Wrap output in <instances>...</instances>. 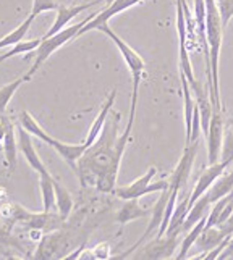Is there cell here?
<instances>
[{"label": "cell", "mask_w": 233, "mask_h": 260, "mask_svg": "<svg viewBox=\"0 0 233 260\" xmlns=\"http://www.w3.org/2000/svg\"><path fill=\"white\" fill-rule=\"evenodd\" d=\"M119 123L120 113L110 112L99 138L78 158L75 173L83 187L91 186L99 192H113L134 121L128 120L122 134H119Z\"/></svg>", "instance_id": "6da1fadb"}, {"label": "cell", "mask_w": 233, "mask_h": 260, "mask_svg": "<svg viewBox=\"0 0 233 260\" xmlns=\"http://www.w3.org/2000/svg\"><path fill=\"white\" fill-rule=\"evenodd\" d=\"M0 217L7 226H24L26 230H41L44 233L57 231L65 223V218L59 212H30L20 204H5L0 207Z\"/></svg>", "instance_id": "7a4b0ae2"}, {"label": "cell", "mask_w": 233, "mask_h": 260, "mask_svg": "<svg viewBox=\"0 0 233 260\" xmlns=\"http://www.w3.org/2000/svg\"><path fill=\"white\" fill-rule=\"evenodd\" d=\"M97 31L104 32L105 36H109L112 39V42L116 46V49L120 50L122 57L127 63L128 70L131 71V76H133V92H131V107H130V121H134V115H136V105H138V92H139V84H141V79L142 75H144V70H146V61L142 58L139 53L134 50L133 47H130L127 42H125L120 36H116L113 32V29L109 26V23H105L102 26L97 28Z\"/></svg>", "instance_id": "3957f363"}, {"label": "cell", "mask_w": 233, "mask_h": 260, "mask_svg": "<svg viewBox=\"0 0 233 260\" xmlns=\"http://www.w3.org/2000/svg\"><path fill=\"white\" fill-rule=\"evenodd\" d=\"M18 121H20L21 126L30 131L33 136H36L38 139L44 141L46 144H49L50 147H53L57 150V154L65 160V162L71 167V170H76V162L78 158L84 154V150L88 149V146L84 144H67V142H62L55 138H52L49 133L44 131V128L41 124L34 120V116L28 112V110H23L20 115H18Z\"/></svg>", "instance_id": "277c9868"}, {"label": "cell", "mask_w": 233, "mask_h": 260, "mask_svg": "<svg viewBox=\"0 0 233 260\" xmlns=\"http://www.w3.org/2000/svg\"><path fill=\"white\" fill-rule=\"evenodd\" d=\"M94 16H96V13H94V15H89L88 18H84L83 21H79V23H76V24L67 26V28H64L62 31H59L57 34L50 36V38H42V41H41V44H39V47L34 50V52H36V60H34V63H33V67L30 68V71H28L26 75H28L30 78H33V75H34L36 71H38L44 63H46V60L52 55V53L55 52V50H59L62 46H65V44L70 42L71 39H75L76 36H78V32H79V29H81L88 21H91Z\"/></svg>", "instance_id": "5b68a950"}, {"label": "cell", "mask_w": 233, "mask_h": 260, "mask_svg": "<svg viewBox=\"0 0 233 260\" xmlns=\"http://www.w3.org/2000/svg\"><path fill=\"white\" fill-rule=\"evenodd\" d=\"M156 175H157L156 167H151L144 175L139 176L138 179H134L133 183H130L127 186H119V187L115 186L112 194L122 201H127V199H139V197L146 196V194L167 189L170 184L167 179H160V181L152 183V179H154Z\"/></svg>", "instance_id": "8992f818"}, {"label": "cell", "mask_w": 233, "mask_h": 260, "mask_svg": "<svg viewBox=\"0 0 233 260\" xmlns=\"http://www.w3.org/2000/svg\"><path fill=\"white\" fill-rule=\"evenodd\" d=\"M223 131H225V120H223L222 110H214L212 120L209 124V131L206 134L208 141V160L209 165L220 162L222 158V146H223Z\"/></svg>", "instance_id": "52a82bcc"}, {"label": "cell", "mask_w": 233, "mask_h": 260, "mask_svg": "<svg viewBox=\"0 0 233 260\" xmlns=\"http://www.w3.org/2000/svg\"><path fill=\"white\" fill-rule=\"evenodd\" d=\"M196 152H198V141L191 142V144H185L183 154L178 160V164L173 170L172 176H170L168 183L170 186L178 187V189H183V187L188 184V179L191 176V170H193V164L196 158Z\"/></svg>", "instance_id": "ba28073f"}, {"label": "cell", "mask_w": 233, "mask_h": 260, "mask_svg": "<svg viewBox=\"0 0 233 260\" xmlns=\"http://www.w3.org/2000/svg\"><path fill=\"white\" fill-rule=\"evenodd\" d=\"M142 0H113V2L110 4V5H107L102 12H99L97 13L91 21H88L81 29H79V32H78V36L76 38H79V36H83V34H86V32H89V31H94V29H97L99 26H102V24H105V23H109V20L110 18H113L115 15H119V13H122V12H125V10H128V8H131V7H134V5H138V4H141Z\"/></svg>", "instance_id": "9c48e42d"}, {"label": "cell", "mask_w": 233, "mask_h": 260, "mask_svg": "<svg viewBox=\"0 0 233 260\" xmlns=\"http://www.w3.org/2000/svg\"><path fill=\"white\" fill-rule=\"evenodd\" d=\"M231 164H233L231 160H220V162L212 164L209 168H206L204 172H202V175L199 176L198 183H196L194 189L191 191L190 204L193 205L202 194L208 192V191H209V187H211L214 183H216L223 173H225V168H227L228 165H231Z\"/></svg>", "instance_id": "30bf717a"}, {"label": "cell", "mask_w": 233, "mask_h": 260, "mask_svg": "<svg viewBox=\"0 0 233 260\" xmlns=\"http://www.w3.org/2000/svg\"><path fill=\"white\" fill-rule=\"evenodd\" d=\"M18 129V146H20V150L23 152V155L26 158V162L30 164V167L34 170L38 175H42V173H49V170L46 168V165L42 164L41 157L38 155V152L34 149V144H33V139H31V133L26 131L21 124L16 128Z\"/></svg>", "instance_id": "8fae6325"}, {"label": "cell", "mask_w": 233, "mask_h": 260, "mask_svg": "<svg viewBox=\"0 0 233 260\" xmlns=\"http://www.w3.org/2000/svg\"><path fill=\"white\" fill-rule=\"evenodd\" d=\"M102 0H94V2H89V4H81V5H73V7H67V5H59L57 8V18L53 24L50 26V29L46 32L44 38H50V36L57 34L59 31H62L64 28H67V24L73 20L75 16H78L81 12L84 10H89L91 7L101 4Z\"/></svg>", "instance_id": "7c38bea8"}, {"label": "cell", "mask_w": 233, "mask_h": 260, "mask_svg": "<svg viewBox=\"0 0 233 260\" xmlns=\"http://www.w3.org/2000/svg\"><path fill=\"white\" fill-rule=\"evenodd\" d=\"M190 197H191V194H185L182 199L177 202L175 210L172 213V218H170V221H168V226H167V231H165L164 236L178 238L183 233V225H185L186 215L191 209Z\"/></svg>", "instance_id": "4fadbf2b"}, {"label": "cell", "mask_w": 233, "mask_h": 260, "mask_svg": "<svg viewBox=\"0 0 233 260\" xmlns=\"http://www.w3.org/2000/svg\"><path fill=\"white\" fill-rule=\"evenodd\" d=\"M115 99H116V91L113 89V91L109 94V97H107V101L104 102V105L101 107V112L97 113V116L94 118L93 124L89 126L88 136H86V139H84V144H86L88 147L91 146V144H94L96 139L99 138V134H101V131H102V128H104V124H105L107 118H109V115H110V112H112V107H113V104H115Z\"/></svg>", "instance_id": "5bb4252c"}, {"label": "cell", "mask_w": 233, "mask_h": 260, "mask_svg": "<svg viewBox=\"0 0 233 260\" xmlns=\"http://www.w3.org/2000/svg\"><path fill=\"white\" fill-rule=\"evenodd\" d=\"M178 238L162 236L156 238L152 243L139 252V258H167L172 255Z\"/></svg>", "instance_id": "9a60e30c"}, {"label": "cell", "mask_w": 233, "mask_h": 260, "mask_svg": "<svg viewBox=\"0 0 233 260\" xmlns=\"http://www.w3.org/2000/svg\"><path fill=\"white\" fill-rule=\"evenodd\" d=\"M180 81H182V94H183V113H185V129H186V144H190L191 139V126H193V112L196 107V101L193 99L191 86L188 83L185 73L180 70Z\"/></svg>", "instance_id": "2e32d148"}, {"label": "cell", "mask_w": 233, "mask_h": 260, "mask_svg": "<svg viewBox=\"0 0 233 260\" xmlns=\"http://www.w3.org/2000/svg\"><path fill=\"white\" fill-rule=\"evenodd\" d=\"M225 238L227 236L223 235V231L219 226H206L199 235V238L196 239V243H194L198 252H201L199 258H204L206 254L211 252L214 247H217Z\"/></svg>", "instance_id": "e0dca14e"}, {"label": "cell", "mask_w": 233, "mask_h": 260, "mask_svg": "<svg viewBox=\"0 0 233 260\" xmlns=\"http://www.w3.org/2000/svg\"><path fill=\"white\" fill-rule=\"evenodd\" d=\"M149 213H151L149 210L141 207L139 199H127V201H123V205L119 209V212H116L115 221L123 226V225H127V223H130V221L148 217Z\"/></svg>", "instance_id": "ac0fdd59"}, {"label": "cell", "mask_w": 233, "mask_h": 260, "mask_svg": "<svg viewBox=\"0 0 233 260\" xmlns=\"http://www.w3.org/2000/svg\"><path fill=\"white\" fill-rule=\"evenodd\" d=\"M0 118H2L5 123V138L2 142L4 154H5L8 167H10V170L13 172L15 167H16V144H18V139L15 138V126H13L12 120L7 118L5 115H2Z\"/></svg>", "instance_id": "d6986e66"}, {"label": "cell", "mask_w": 233, "mask_h": 260, "mask_svg": "<svg viewBox=\"0 0 233 260\" xmlns=\"http://www.w3.org/2000/svg\"><path fill=\"white\" fill-rule=\"evenodd\" d=\"M211 205H212V202L209 199L208 192L202 194L199 199L191 205L190 212H188L186 220H185V225H183V231H190L201 218H204L206 215H208V210H209Z\"/></svg>", "instance_id": "ffe728a7"}, {"label": "cell", "mask_w": 233, "mask_h": 260, "mask_svg": "<svg viewBox=\"0 0 233 260\" xmlns=\"http://www.w3.org/2000/svg\"><path fill=\"white\" fill-rule=\"evenodd\" d=\"M39 187L42 192L44 212H57V197L53 187V176L50 173L39 175Z\"/></svg>", "instance_id": "44dd1931"}, {"label": "cell", "mask_w": 233, "mask_h": 260, "mask_svg": "<svg viewBox=\"0 0 233 260\" xmlns=\"http://www.w3.org/2000/svg\"><path fill=\"white\" fill-rule=\"evenodd\" d=\"M53 187H55V197H57V212L67 220L70 212L73 210V197H71L68 189L57 178H53Z\"/></svg>", "instance_id": "7402d4cb"}, {"label": "cell", "mask_w": 233, "mask_h": 260, "mask_svg": "<svg viewBox=\"0 0 233 260\" xmlns=\"http://www.w3.org/2000/svg\"><path fill=\"white\" fill-rule=\"evenodd\" d=\"M34 18H36V16L30 15L20 26H18L16 29H13L12 32H8L7 36H4V38L0 39V50L5 49V47H13L15 44L24 41L26 34H28V31H30V28H31V24H33V21H34Z\"/></svg>", "instance_id": "603a6c76"}, {"label": "cell", "mask_w": 233, "mask_h": 260, "mask_svg": "<svg viewBox=\"0 0 233 260\" xmlns=\"http://www.w3.org/2000/svg\"><path fill=\"white\" fill-rule=\"evenodd\" d=\"M206 221H208V215H206L204 218H201L196 225L188 231V235L185 236V239H183V243L180 244V250H178V254H177V257L175 258H178V260H183V258H186L188 257V252H190V249L194 246V243H196V239L199 238V235L202 233V230L206 228Z\"/></svg>", "instance_id": "cb8c5ba5"}, {"label": "cell", "mask_w": 233, "mask_h": 260, "mask_svg": "<svg viewBox=\"0 0 233 260\" xmlns=\"http://www.w3.org/2000/svg\"><path fill=\"white\" fill-rule=\"evenodd\" d=\"M231 191H233V170H231V172H228L227 175L223 173V175L217 179V181L209 187L208 196H209L211 202L214 204L216 201H219L220 197L227 196V194L231 192Z\"/></svg>", "instance_id": "d4e9b609"}, {"label": "cell", "mask_w": 233, "mask_h": 260, "mask_svg": "<svg viewBox=\"0 0 233 260\" xmlns=\"http://www.w3.org/2000/svg\"><path fill=\"white\" fill-rule=\"evenodd\" d=\"M30 79L31 78L28 75H24V76L18 78V79H13L12 83L5 84L4 87H0V115L5 113L7 107H8V102L12 101V97L15 95V92L18 91V89H20V86L23 83H28Z\"/></svg>", "instance_id": "484cf974"}, {"label": "cell", "mask_w": 233, "mask_h": 260, "mask_svg": "<svg viewBox=\"0 0 233 260\" xmlns=\"http://www.w3.org/2000/svg\"><path fill=\"white\" fill-rule=\"evenodd\" d=\"M41 41L42 39H31V41H21V42L15 44V46L10 50L5 52L4 55H0V63L5 61V60H8V58L15 57V55H23V53H28V52L36 50V49L39 47Z\"/></svg>", "instance_id": "4316f807"}, {"label": "cell", "mask_w": 233, "mask_h": 260, "mask_svg": "<svg viewBox=\"0 0 233 260\" xmlns=\"http://www.w3.org/2000/svg\"><path fill=\"white\" fill-rule=\"evenodd\" d=\"M233 162V118L225 121V131H223V146H222V158Z\"/></svg>", "instance_id": "83f0119b"}, {"label": "cell", "mask_w": 233, "mask_h": 260, "mask_svg": "<svg viewBox=\"0 0 233 260\" xmlns=\"http://www.w3.org/2000/svg\"><path fill=\"white\" fill-rule=\"evenodd\" d=\"M8 247H15V249H20L24 250L20 244V241H16L12 236V228L10 226H0V252H5Z\"/></svg>", "instance_id": "f1b7e54d"}, {"label": "cell", "mask_w": 233, "mask_h": 260, "mask_svg": "<svg viewBox=\"0 0 233 260\" xmlns=\"http://www.w3.org/2000/svg\"><path fill=\"white\" fill-rule=\"evenodd\" d=\"M216 2H217L219 13H220L222 26H223V29H227L230 20L233 18V0H216Z\"/></svg>", "instance_id": "f546056e"}, {"label": "cell", "mask_w": 233, "mask_h": 260, "mask_svg": "<svg viewBox=\"0 0 233 260\" xmlns=\"http://www.w3.org/2000/svg\"><path fill=\"white\" fill-rule=\"evenodd\" d=\"M180 70L185 73L186 79L190 83H194L196 81L194 73H193L191 61H190V55H188V50H186V46H180Z\"/></svg>", "instance_id": "4dcf8cb0"}, {"label": "cell", "mask_w": 233, "mask_h": 260, "mask_svg": "<svg viewBox=\"0 0 233 260\" xmlns=\"http://www.w3.org/2000/svg\"><path fill=\"white\" fill-rule=\"evenodd\" d=\"M59 4L53 2V0H33V8H31V15L38 16L44 12H50V10H57Z\"/></svg>", "instance_id": "1f68e13d"}, {"label": "cell", "mask_w": 233, "mask_h": 260, "mask_svg": "<svg viewBox=\"0 0 233 260\" xmlns=\"http://www.w3.org/2000/svg\"><path fill=\"white\" fill-rule=\"evenodd\" d=\"M231 236V235H230ZM230 236H227L225 239H223L222 241V243L217 246V247H214L212 250H211V252H208V254H206V260H214V258H219V255L223 252V249H225L227 246H228V243H230Z\"/></svg>", "instance_id": "d6a6232c"}, {"label": "cell", "mask_w": 233, "mask_h": 260, "mask_svg": "<svg viewBox=\"0 0 233 260\" xmlns=\"http://www.w3.org/2000/svg\"><path fill=\"white\" fill-rule=\"evenodd\" d=\"M94 255L96 258H110V249H109V244L107 243H102L99 244L96 249H94Z\"/></svg>", "instance_id": "836d02e7"}, {"label": "cell", "mask_w": 233, "mask_h": 260, "mask_svg": "<svg viewBox=\"0 0 233 260\" xmlns=\"http://www.w3.org/2000/svg\"><path fill=\"white\" fill-rule=\"evenodd\" d=\"M219 228L223 231V235H225V236L233 235V212H231V215H230V218H228L225 223H222V225H220Z\"/></svg>", "instance_id": "e575fe53"}, {"label": "cell", "mask_w": 233, "mask_h": 260, "mask_svg": "<svg viewBox=\"0 0 233 260\" xmlns=\"http://www.w3.org/2000/svg\"><path fill=\"white\" fill-rule=\"evenodd\" d=\"M233 255V235L230 236V243H228V246L223 249V252L219 255V258H222V260H225V258H230Z\"/></svg>", "instance_id": "d590c367"}, {"label": "cell", "mask_w": 233, "mask_h": 260, "mask_svg": "<svg viewBox=\"0 0 233 260\" xmlns=\"http://www.w3.org/2000/svg\"><path fill=\"white\" fill-rule=\"evenodd\" d=\"M4 138H5V123L0 118V144L4 142Z\"/></svg>", "instance_id": "8d00e7d4"}, {"label": "cell", "mask_w": 233, "mask_h": 260, "mask_svg": "<svg viewBox=\"0 0 233 260\" xmlns=\"http://www.w3.org/2000/svg\"><path fill=\"white\" fill-rule=\"evenodd\" d=\"M112 2H113V0H107V5H110Z\"/></svg>", "instance_id": "74e56055"}, {"label": "cell", "mask_w": 233, "mask_h": 260, "mask_svg": "<svg viewBox=\"0 0 233 260\" xmlns=\"http://www.w3.org/2000/svg\"><path fill=\"white\" fill-rule=\"evenodd\" d=\"M230 258H233V255H231V257H230Z\"/></svg>", "instance_id": "f35d334b"}]
</instances>
